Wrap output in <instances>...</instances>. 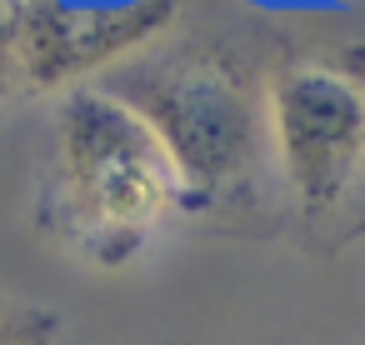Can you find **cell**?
<instances>
[{"label":"cell","instance_id":"cell-1","mask_svg":"<svg viewBox=\"0 0 365 345\" xmlns=\"http://www.w3.org/2000/svg\"><path fill=\"white\" fill-rule=\"evenodd\" d=\"M96 86L135 105L165 140L185 185V220L225 235L280 230L290 200L270 145V76L220 41H155Z\"/></svg>","mask_w":365,"mask_h":345},{"label":"cell","instance_id":"cell-2","mask_svg":"<svg viewBox=\"0 0 365 345\" xmlns=\"http://www.w3.org/2000/svg\"><path fill=\"white\" fill-rule=\"evenodd\" d=\"M180 215L185 185L150 120L96 81L61 91L31 200L41 240L91 270H120Z\"/></svg>","mask_w":365,"mask_h":345},{"label":"cell","instance_id":"cell-3","mask_svg":"<svg viewBox=\"0 0 365 345\" xmlns=\"http://www.w3.org/2000/svg\"><path fill=\"white\" fill-rule=\"evenodd\" d=\"M265 101L285 200L315 235L365 190V71L290 61L270 76Z\"/></svg>","mask_w":365,"mask_h":345},{"label":"cell","instance_id":"cell-4","mask_svg":"<svg viewBox=\"0 0 365 345\" xmlns=\"http://www.w3.org/2000/svg\"><path fill=\"white\" fill-rule=\"evenodd\" d=\"M180 16V0H130V6H36L16 11V41H21V76L26 91H76L91 86V76H110L130 56L150 51L170 36Z\"/></svg>","mask_w":365,"mask_h":345},{"label":"cell","instance_id":"cell-5","mask_svg":"<svg viewBox=\"0 0 365 345\" xmlns=\"http://www.w3.org/2000/svg\"><path fill=\"white\" fill-rule=\"evenodd\" d=\"M61 315L41 300H26L0 285V345H56Z\"/></svg>","mask_w":365,"mask_h":345},{"label":"cell","instance_id":"cell-6","mask_svg":"<svg viewBox=\"0 0 365 345\" xmlns=\"http://www.w3.org/2000/svg\"><path fill=\"white\" fill-rule=\"evenodd\" d=\"M26 91V76H21V41H16V11H0V105L11 96Z\"/></svg>","mask_w":365,"mask_h":345},{"label":"cell","instance_id":"cell-7","mask_svg":"<svg viewBox=\"0 0 365 345\" xmlns=\"http://www.w3.org/2000/svg\"><path fill=\"white\" fill-rule=\"evenodd\" d=\"M26 6H36V0H0V11H26Z\"/></svg>","mask_w":365,"mask_h":345}]
</instances>
